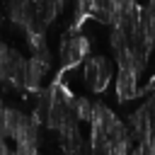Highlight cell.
I'll list each match as a JSON object with an SVG mask.
<instances>
[{
    "instance_id": "obj_1",
    "label": "cell",
    "mask_w": 155,
    "mask_h": 155,
    "mask_svg": "<svg viewBox=\"0 0 155 155\" xmlns=\"http://www.w3.org/2000/svg\"><path fill=\"white\" fill-rule=\"evenodd\" d=\"M82 75H85V82L90 85V90L102 92L111 82V63L104 56H90L82 65Z\"/></svg>"
},
{
    "instance_id": "obj_2",
    "label": "cell",
    "mask_w": 155,
    "mask_h": 155,
    "mask_svg": "<svg viewBox=\"0 0 155 155\" xmlns=\"http://www.w3.org/2000/svg\"><path fill=\"white\" fill-rule=\"evenodd\" d=\"M138 92H140V87H138V75H136V73H128V70H119V73H116V97H119L121 102H128V99H133Z\"/></svg>"
}]
</instances>
